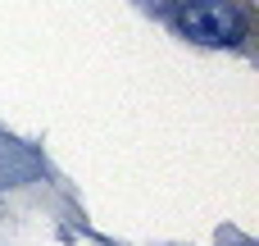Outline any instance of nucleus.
Returning <instances> with one entry per match:
<instances>
[{
    "label": "nucleus",
    "mask_w": 259,
    "mask_h": 246,
    "mask_svg": "<svg viewBox=\"0 0 259 246\" xmlns=\"http://www.w3.org/2000/svg\"><path fill=\"white\" fill-rule=\"evenodd\" d=\"M178 27L200 46H237L246 37V14L232 0H187L178 5Z\"/></svg>",
    "instance_id": "nucleus-1"
},
{
    "label": "nucleus",
    "mask_w": 259,
    "mask_h": 246,
    "mask_svg": "<svg viewBox=\"0 0 259 246\" xmlns=\"http://www.w3.org/2000/svg\"><path fill=\"white\" fill-rule=\"evenodd\" d=\"M137 5H141L146 14H159V18H168V14H178V5H182V0H137Z\"/></svg>",
    "instance_id": "nucleus-2"
}]
</instances>
